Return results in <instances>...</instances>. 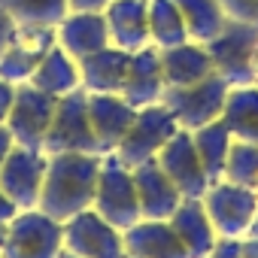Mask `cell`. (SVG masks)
<instances>
[{
	"mask_svg": "<svg viewBox=\"0 0 258 258\" xmlns=\"http://www.w3.org/2000/svg\"><path fill=\"white\" fill-rule=\"evenodd\" d=\"M61 252L64 228L43 210H19L4 228V258H58Z\"/></svg>",
	"mask_w": 258,
	"mask_h": 258,
	"instance_id": "3",
	"label": "cell"
},
{
	"mask_svg": "<svg viewBox=\"0 0 258 258\" xmlns=\"http://www.w3.org/2000/svg\"><path fill=\"white\" fill-rule=\"evenodd\" d=\"M158 167L170 176V182L179 188L182 198H204V191L210 188V176L198 158L191 131H179L167 140V146L158 152Z\"/></svg>",
	"mask_w": 258,
	"mask_h": 258,
	"instance_id": "13",
	"label": "cell"
},
{
	"mask_svg": "<svg viewBox=\"0 0 258 258\" xmlns=\"http://www.w3.org/2000/svg\"><path fill=\"white\" fill-rule=\"evenodd\" d=\"M134 115L137 109L121 94H88V118H91V131L97 137L100 155H109L118 149Z\"/></svg>",
	"mask_w": 258,
	"mask_h": 258,
	"instance_id": "15",
	"label": "cell"
},
{
	"mask_svg": "<svg viewBox=\"0 0 258 258\" xmlns=\"http://www.w3.org/2000/svg\"><path fill=\"white\" fill-rule=\"evenodd\" d=\"M124 255L131 258H188L182 240L164 219H140L127 231H121Z\"/></svg>",
	"mask_w": 258,
	"mask_h": 258,
	"instance_id": "17",
	"label": "cell"
},
{
	"mask_svg": "<svg viewBox=\"0 0 258 258\" xmlns=\"http://www.w3.org/2000/svg\"><path fill=\"white\" fill-rule=\"evenodd\" d=\"M46 164L49 155L43 149L13 146V152L0 167V191L16 204V210H37L46 179Z\"/></svg>",
	"mask_w": 258,
	"mask_h": 258,
	"instance_id": "10",
	"label": "cell"
},
{
	"mask_svg": "<svg viewBox=\"0 0 258 258\" xmlns=\"http://www.w3.org/2000/svg\"><path fill=\"white\" fill-rule=\"evenodd\" d=\"M13 146H16V140H13V134L7 131V124H0V167H4V161H7V155L13 152Z\"/></svg>",
	"mask_w": 258,
	"mask_h": 258,
	"instance_id": "35",
	"label": "cell"
},
{
	"mask_svg": "<svg viewBox=\"0 0 258 258\" xmlns=\"http://www.w3.org/2000/svg\"><path fill=\"white\" fill-rule=\"evenodd\" d=\"M91 210L118 231H127L143 219L140 201H137V185H134V170L115 152L103 155V161H100V176H97V191H94Z\"/></svg>",
	"mask_w": 258,
	"mask_h": 258,
	"instance_id": "2",
	"label": "cell"
},
{
	"mask_svg": "<svg viewBox=\"0 0 258 258\" xmlns=\"http://www.w3.org/2000/svg\"><path fill=\"white\" fill-rule=\"evenodd\" d=\"M64 228V252L76 258H124L121 231L100 219L94 210H82L73 219L61 222Z\"/></svg>",
	"mask_w": 258,
	"mask_h": 258,
	"instance_id": "11",
	"label": "cell"
},
{
	"mask_svg": "<svg viewBox=\"0 0 258 258\" xmlns=\"http://www.w3.org/2000/svg\"><path fill=\"white\" fill-rule=\"evenodd\" d=\"M16 213H19V210H16V204H13V201L4 195V191H0V225H7V222L16 216Z\"/></svg>",
	"mask_w": 258,
	"mask_h": 258,
	"instance_id": "36",
	"label": "cell"
},
{
	"mask_svg": "<svg viewBox=\"0 0 258 258\" xmlns=\"http://www.w3.org/2000/svg\"><path fill=\"white\" fill-rule=\"evenodd\" d=\"M167 222L176 231V237L182 240L188 258H207L213 252L219 234H216V228H213L201 198H182V204L176 207V213Z\"/></svg>",
	"mask_w": 258,
	"mask_h": 258,
	"instance_id": "22",
	"label": "cell"
},
{
	"mask_svg": "<svg viewBox=\"0 0 258 258\" xmlns=\"http://www.w3.org/2000/svg\"><path fill=\"white\" fill-rule=\"evenodd\" d=\"M4 228H7V225H0V243H4Z\"/></svg>",
	"mask_w": 258,
	"mask_h": 258,
	"instance_id": "40",
	"label": "cell"
},
{
	"mask_svg": "<svg viewBox=\"0 0 258 258\" xmlns=\"http://www.w3.org/2000/svg\"><path fill=\"white\" fill-rule=\"evenodd\" d=\"M161 52V73H164V88H185L195 82H204L216 73L210 52L204 43H179L173 49H158Z\"/></svg>",
	"mask_w": 258,
	"mask_h": 258,
	"instance_id": "21",
	"label": "cell"
},
{
	"mask_svg": "<svg viewBox=\"0 0 258 258\" xmlns=\"http://www.w3.org/2000/svg\"><path fill=\"white\" fill-rule=\"evenodd\" d=\"M222 179L258 191V143L234 140L231 152H228V164H225V176Z\"/></svg>",
	"mask_w": 258,
	"mask_h": 258,
	"instance_id": "29",
	"label": "cell"
},
{
	"mask_svg": "<svg viewBox=\"0 0 258 258\" xmlns=\"http://www.w3.org/2000/svg\"><path fill=\"white\" fill-rule=\"evenodd\" d=\"M16 25H40V28H58L67 13H70V4L67 0H0Z\"/></svg>",
	"mask_w": 258,
	"mask_h": 258,
	"instance_id": "28",
	"label": "cell"
},
{
	"mask_svg": "<svg viewBox=\"0 0 258 258\" xmlns=\"http://www.w3.org/2000/svg\"><path fill=\"white\" fill-rule=\"evenodd\" d=\"M204 210L216 228L219 237H246L252 222H255V213H258V191L255 188H243V185H234L228 179H219V182H210V188L204 191Z\"/></svg>",
	"mask_w": 258,
	"mask_h": 258,
	"instance_id": "8",
	"label": "cell"
},
{
	"mask_svg": "<svg viewBox=\"0 0 258 258\" xmlns=\"http://www.w3.org/2000/svg\"><path fill=\"white\" fill-rule=\"evenodd\" d=\"M131 52H121L115 46H106L88 58L79 61V85L85 94H121Z\"/></svg>",
	"mask_w": 258,
	"mask_h": 258,
	"instance_id": "19",
	"label": "cell"
},
{
	"mask_svg": "<svg viewBox=\"0 0 258 258\" xmlns=\"http://www.w3.org/2000/svg\"><path fill=\"white\" fill-rule=\"evenodd\" d=\"M16 88L19 85H13L10 79L0 76V124H7V118H10V109L16 103Z\"/></svg>",
	"mask_w": 258,
	"mask_h": 258,
	"instance_id": "32",
	"label": "cell"
},
{
	"mask_svg": "<svg viewBox=\"0 0 258 258\" xmlns=\"http://www.w3.org/2000/svg\"><path fill=\"white\" fill-rule=\"evenodd\" d=\"M222 7L228 10L231 19L258 25V0H222Z\"/></svg>",
	"mask_w": 258,
	"mask_h": 258,
	"instance_id": "30",
	"label": "cell"
},
{
	"mask_svg": "<svg viewBox=\"0 0 258 258\" xmlns=\"http://www.w3.org/2000/svg\"><path fill=\"white\" fill-rule=\"evenodd\" d=\"M173 4L185 19L188 40L195 43H210L231 19L228 10L222 7V0H173Z\"/></svg>",
	"mask_w": 258,
	"mask_h": 258,
	"instance_id": "26",
	"label": "cell"
},
{
	"mask_svg": "<svg viewBox=\"0 0 258 258\" xmlns=\"http://www.w3.org/2000/svg\"><path fill=\"white\" fill-rule=\"evenodd\" d=\"M252 85H258V43H255V52H252Z\"/></svg>",
	"mask_w": 258,
	"mask_h": 258,
	"instance_id": "38",
	"label": "cell"
},
{
	"mask_svg": "<svg viewBox=\"0 0 258 258\" xmlns=\"http://www.w3.org/2000/svg\"><path fill=\"white\" fill-rule=\"evenodd\" d=\"M70 13H103L112 0H67Z\"/></svg>",
	"mask_w": 258,
	"mask_h": 258,
	"instance_id": "34",
	"label": "cell"
},
{
	"mask_svg": "<svg viewBox=\"0 0 258 258\" xmlns=\"http://www.w3.org/2000/svg\"><path fill=\"white\" fill-rule=\"evenodd\" d=\"M109 46L121 52H140L149 43V0H112L103 10Z\"/></svg>",
	"mask_w": 258,
	"mask_h": 258,
	"instance_id": "14",
	"label": "cell"
},
{
	"mask_svg": "<svg viewBox=\"0 0 258 258\" xmlns=\"http://www.w3.org/2000/svg\"><path fill=\"white\" fill-rule=\"evenodd\" d=\"M207 258H246L243 255V240L240 237H219Z\"/></svg>",
	"mask_w": 258,
	"mask_h": 258,
	"instance_id": "31",
	"label": "cell"
},
{
	"mask_svg": "<svg viewBox=\"0 0 258 258\" xmlns=\"http://www.w3.org/2000/svg\"><path fill=\"white\" fill-rule=\"evenodd\" d=\"M28 82H31L34 88L52 94V97H64V94L82 88V85H79V61L70 58L61 46H55V49L43 58V64L34 70V76H31Z\"/></svg>",
	"mask_w": 258,
	"mask_h": 258,
	"instance_id": "24",
	"label": "cell"
},
{
	"mask_svg": "<svg viewBox=\"0 0 258 258\" xmlns=\"http://www.w3.org/2000/svg\"><path fill=\"white\" fill-rule=\"evenodd\" d=\"M191 140H195V149H198V158L210 176V182H219L225 176V164H228V152H231V131L225 127V121H210L198 131H191Z\"/></svg>",
	"mask_w": 258,
	"mask_h": 258,
	"instance_id": "25",
	"label": "cell"
},
{
	"mask_svg": "<svg viewBox=\"0 0 258 258\" xmlns=\"http://www.w3.org/2000/svg\"><path fill=\"white\" fill-rule=\"evenodd\" d=\"M243 255L258 258V237H243Z\"/></svg>",
	"mask_w": 258,
	"mask_h": 258,
	"instance_id": "37",
	"label": "cell"
},
{
	"mask_svg": "<svg viewBox=\"0 0 258 258\" xmlns=\"http://www.w3.org/2000/svg\"><path fill=\"white\" fill-rule=\"evenodd\" d=\"M134 170V185H137V201H140V216L143 219H170L176 207L182 204L179 188L170 182V176L158 167V161H146Z\"/></svg>",
	"mask_w": 258,
	"mask_h": 258,
	"instance_id": "18",
	"label": "cell"
},
{
	"mask_svg": "<svg viewBox=\"0 0 258 258\" xmlns=\"http://www.w3.org/2000/svg\"><path fill=\"white\" fill-rule=\"evenodd\" d=\"M55 106H58V97L34 88L31 82H22L16 88V103H13L10 118H7V131L13 134L16 146L43 149L46 131H49L52 115H55Z\"/></svg>",
	"mask_w": 258,
	"mask_h": 258,
	"instance_id": "9",
	"label": "cell"
},
{
	"mask_svg": "<svg viewBox=\"0 0 258 258\" xmlns=\"http://www.w3.org/2000/svg\"><path fill=\"white\" fill-rule=\"evenodd\" d=\"M179 131L176 118L170 115V109L164 103H152V106H143L137 109L127 134L121 137L115 155L127 164V167H140L146 161H155L158 152L167 146V140Z\"/></svg>",
	"mask_w": 258,
	"mask_h": 258,
	"instance_id": "7",
	"label": "cell"
},
{
	"mask_svg": "<svg viewBox=\"0 0 258 258\" xmlns=\"http://www.w3.org/2000/svg\"><path fill=\"white\" fill-rule=\"evenodd\" d=\"M121 97L134 109L161 103L164 97V73H161V52L155 46H146L131 55L127 64V76L121 85Z\"/></svg>",
	"mask_w": 258,
	"mask_h": 258,
	"instance_id": "16",
	"label": "cell"
},
{
	"mask_svg": "<svg viewBox=\"0 0 258 258\" xmlns=\"http://www.w3.org/2000/svg\"><path fill=\"white\" fill-rule=\"evenodd\" d=\"M0 258H4V255H0Z\"/></svg>",
	"mask_w": 258,
	"mask_h": 258,
	"instance_id": "42",
	"label": "cell"
},
{
	"mask_svg": "<svg viewBox=\"0 0 258 258\" xmlns=\"http://www.w3.org/2000/svg\"><path fill=\"white\" fill-rule=\"evenodd\" d=\"M43 152L46 155H58V152H94L100 155L97 137L91 131V118H88V94L82 88L58 97L52 124L43 140Z\"/></svg>",
	"mask_w": 258,
	"mask_h": 258,
	"instance_id": "4",
	"label": "cell"
},
{
	"mask_svg": "<svg viewBox=\"0 0 258 258\" xmlns=\"http://www.w3.org/2000/svg\"><path fill=\"white\" fill-rule=\"evenodd\" d=\"M228 91H231V85L219 73H213L210 79L185 85V88H164L161 103L170 109V115L176 118L182 131H198V127L222 118Z\"/></svg>",
	"mask_w": 258,
	"mask_h": 258,
	"instance_id": "5",
	"label": "cell"
},
{
	"mask_svg": "<svg viewBox=\"0 0 258 258\" xmlns=\"http://www.w3.org/2000/svg\"><path fill=\"white\" fill-rule=\"evenodd\" d=\"M100 161H103V155H94V152L49 155L37 210H43L55 222H67L76 213L91 210L94 191H97V176H100Z\"/></svg>",
	"mask_w": 258,
	"mask_h": 258,
	"instance_id": "1",
	"label": "cell"
},
{
	"mask_svg": "<svg viewBox=\"0 0 258 258\" xmlns=\"http://www.w3.org/2000/svg\"><path fill=\"white\" fill-rule=\"evenodd\" d=\"M149 43L155 49H173L188 43V28L173 0H149Z\"/></svg>",
	"mask_w": 258,
	"mask_h": 258,
	"instance_id": "27",
	"label": "cell"
},
{
	"mask_svg": "<svg viewBox=\"0 0 258 258\" xmlns=\"http://www.w3.org/2000/svg\"><path fill=\"white\" fill-rule=\"evenodd\" d=\"M58 46L55 28L40 25H19L13 43L0 55V76L10 79L13 85H22L34 76V70L43 64V58Z\"/></svg>",
	"mask_w": 258,
	"mask_h": 258,
	"instance_id": "12",
	"label": "cell"
},
{
	"mask_svg": "<svg viewBox=\"0 0 258 258\" xmlns=\"http://www.w3.org/2000/svg\"><path fill=\"white\" fill-rule=\"evenodd\" d=\"M258 43V25L252 22H240V19H228V25L210 40L204 43L210 52V61L216 67V73L231 85H252V52Z\"/></svg>",
	"mask_w": 258,
	"mask_h": 258,
	"instance_id": "6",
	"label": "cell"
},
{
	"mask_svg": "<svg viewBox=\"0 0 258 258\" xmlns=\"http://www.w3.org/2000/svg\"><path fill=\"white\" fill-rule=\"evenodd\" d=\"M16 31H19V25H16V19L0 7V55L7 52V46L13 43V37H16Z\"/></svg>",
	"mask_w": 258,
	"mask_h": 258,
	"instance_id": "33",
	"label": "cell"
},
{
	"mask_svg": "<svg viewBox=\"0 0 258 258\" xmlns=\"http://www.w3.org/2000/svg\"><path fill=\"white\" fill-rule=\"evenodd\" d=\"M222 121L234 140L258 143V85H237L228 91Z\"/></svg>",
	"mask_w": 258,
	"mask_h": 258,
	"instance_id": "23",
	"label": "cell"
},
{
	"mask_svg": "<svg viewBox=\"0 0 258 258\" xmlns=\"http://www.w3.org/2000/svg\"><path fill=\"white\" fill-rule=\"evenodd\" d=\"M124 258H131V255H124Z\"/></svg>",
	"mask_w": 258,
	"mask_h": 258,
	"instance_id": "41",
	"label": "cell"
},
{
	"mask_svg": "<svg viewBox=\"0 0 258 258\" xmlns=\"http://www.w3.org/2000/svg\"><path fill=\"white\" fill-rule=\"evenodd\" d=\"M55 34H58V46L76 61L109 46L103 13H67V19L55 28Z\"/></svg>",
	"mask_w": 258,
	"mask_h": 258,
	"instance_id": "20",
	"label": "cell"
},
{
	"mask_svg": "<svg viewBox=\"0 0 258 258\" xmlns=\"http://www.w3.org/2000/svg\"><path fill=\"white\" fill-rule=\"evenodd\" d=\"M58 258H76V255H70V252H61V255H58Z\"/></svg>",
	"mask_w": 258,
	"mask_h": 258,
	"instance_id": "39",
	"label": "cell"
}]
</instances>
